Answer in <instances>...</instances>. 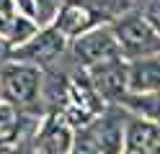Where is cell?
Wrapping results in <instances>:
<instances>
[{
  "label": "cell",
  "instance_id": "cell-3",
  "mask_svg": "<svg viewBox=\"0 0 160 154\" xmlns=\"http://www.w3.org/2000/svg\"><path fill=\"white\" fill-rule=\"evenodd\" d=\"M70 51H72V57L78 59V64L83 69L106 64V62H114V59H124L111 26H98L93 31H88V34L72 39L70 41Z\"/></svg>",
  "mask_w": 160,
  "mask_h": 154
},
{
  "label": "cell",
  "instance_id": "cell-15",
  "mask_svg": "<svg viewBox=\"0 0 160 154\" xmlns=\"http://www.w3.org/2000/svg\"><path fill=\"white\" fill-rule=\"evenodd\" d=\"M11 59H13V46L8 44V39L3 34H0V69H3Z\"/></svg>",
  "mask_w": 160,
  "mask_h": 154
},
{
  "label": "cell",
  "instance_id": "cell-1",
  "mask_svg": "<svg viewBox=\"0 0 160 154\" xmlns=\"http://www.w3.org/2000/svg\"><path fill=\"white\" fill-rule=\"evenodd\" d=\"M42 82H44V69L34 64H23V62H8L0 69V95L18 113H28L36 110V105L42 103L39 100Z\"/></svg>",
  "mask_w": 160,
  "mask_h": 154
},
{
  "label": "cell",
  "instance_id": "cell-5",
  "mask_svg": "<svg viewBox=\"0 0 160 154\" xmlns=\"http://www.w3.org/2000/svg\"><path fill=\"white\" fill-rule=\"evenodd\" d=\"M88 80L96 90V95L101 98L108 105H119L124 100V95L129 92L127 85V59H114V62H106V64H98L85 69Z\"/></svg>",
  "mask_w": 160,
  "mask_h": 154
},
{
  "label": "cell",
  "instance_id": "cell-13",
  "mask_svg": "<svg viewBox=\"0 0 160 154\" xmlns=\"http://www.w3.org/2000/svg\"><path fill=\"white\" fill-rule=\"evenodd\" d=\"M18 118H21V113H18L11 103L0 100V139L8 141V136H16V131H18Z\"/></svg>",
  "mask_w": 160,
  "mask_h": 154
},
{
  "label": "cell",
  "instance_id": "cell-6",
  "mask_svg": "<svg viewBox=\"0 0 160 154\" xmlns=\"http://www.w3.org/2000/svg\"><path fill=\"white\" fill-rule=\"evenodd\" d=\"M91 131L96 136V144L101 149V154H122L124 152L127 123H124V110H119V105L106 108L91 123Z\"/></svg>",
  "mask_w": 160,
  "mask_h": 154
},
{
  "label": "cell",
  "instance_id": "cell-12",
  "mask_svg": "<svg viewBox=\"0 0 160 154\" xmlns=\"http://www.w3.org/2000/svg\"><path fill=\"white\" fill-rule=\"evenodd\" d=\"M39 28H42V26H39L34 18L16 13L11 21H8V26H5V31H3V36L8 39V44H11L13 49H18V46H23L26 41H31V39L39 34Z\"/></svg>",
  "mask_w": 160,
  "mask_h": 154
},
{
  "label": "cell",
  "instance_id": "cell-4",
  "mask_svg": "<svg viewBox=\"0 0 160 154\" xmlns=\"http://www.w3.org/2000/svg\"><path fill=\"white\" fill-rule=\"evenodd\" d=\"M67 46H70V39L62 31H57L54 26H44V28H39V34L31 41L13 49L11 62H23V64H34L39 69H47L54 59H59V54H65Z\"/></svg>",
  "mask_w": 160,
  "mask_h": 154
},
{
  "label": "cell",
  "instance_id": "cell-7",
  "mask_svg": "<svg viewBox=\"0 0 160 154\" xmlns=\"http://www.w3.org/2000/svg\"><path fill=\"white\" fill-rule=\"evenodd\" d=\"M75 131L67 126L59 110H52L36 131V154H70Z\"/></svg>",
  "mask_w": 160,
  "mask_h": 154
},
{
  "label": "cell",
  "instance_id": "cell-10",
  "mask_svg": "<svg viewBox=\"0 0 160 154\" xmlns=\"http://www.w3.org/2000/svg\"><path fill=\"white\" fill-rule=\"evenodd\" d=\"M127 85L134 95L160 92V54L127 62Z\"/></svg>",
  "mask_w": 160,
  "mask_h": 154
},
{
  "label": "cell",
  "instance_id": "cell-14",
  "mask_svg": "<svg viewBox=\"0 0 160 154\" xmlns=\"http://www.w3.org/2000/svg\"><path fill=\"white\" fill-rule=\"evenodd\" d=\"M70 154H101V149H98V144H96V136H93V131H91V126L75 131V139H72V147H70Z\"/></svg>",
  "mask_w": 160,
  "mask_h": 154
},
{
  "label": "cell",
  "instance_id": "cell-2",
  "mask_svg": "<svg viewBox=\"0 0 160 154\" xmlns=\"http://www.w3.org/2000/svg\"><path fill=\"white\" fill-rule=\"evenodd\" d=\"M111 31L116 36L119 51H122V57L127 62L152 57V54L160 51V34L145 18V13H124V16H119L111 23Z\"/></svg>",
  "mask_w": 160,
  "mask_h": 154
},
{
  "label": "cell",
  "instance_id": "cell-9",
  "mask_svg": "<svg viewBox=\"0 0 160 154\" xmlns=\"http://www.w3.org/2000/svg\"><path fill=\"white\" fill-rule=\"evenodd\" d=\"M122 154H160V126L129 116Z\"/></svg>",
  "mask_w": 160,
  "mask_h": 154
},
{
  "label": "cell",
  "instance_id": "cell-8",
  "mask_svg": "<svg viewBox=\"0 0 160 154\" xmlns=\"http://www.w3.org/2000/svg\"><path fill=\"white\" fill-rule=\"evenodd\" d=\"M101 21H103V18L98 16L93 8H88V5H83V3L65 0L52 26H54L57 31H62V34L72 41V39H78V36L88 34V31L98 28V23H101Z\"/></svg>",
  "mask_w": 160,
  "mask_h": 154
},
{
  "label": "cell",
  "instance_id": "cell-11",
  "mask_svg": "<svg viewBox=\"0 0 160 154\" xmlns=\"http://www.w3.org/2000/svg\"><path fill=\"white\" fill-rule=\"evenodd\" d=\"M119 108L127 110L134 118H142V121H150V123L160 126V92H145V95L127 92L124 100L119 103Z\"/></svg>",
  "mask_w": 160,
  "mask_h": 154
}]
</instances>
